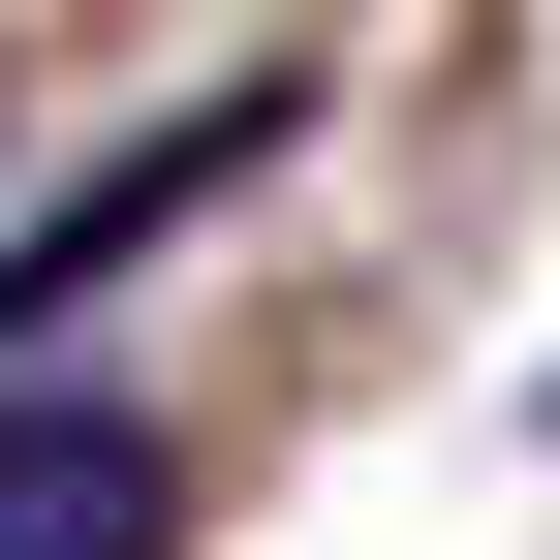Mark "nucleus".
<instances>
[{
    "label": "nucleus",
    "mask_w": 560,
    "mask_h": 560,
    "mask_svg": "<svg viewBox=\"0 0 560 560\" xmlns=\"http://www.w3.org/2000/svg\"><path fill=\"white\" fill-rule=\"evenodd\" d=\"M0 560H187V436L94 405V374H32L0 405Z\"/></svg>",
    "instance_id": "f257e3e1"
},
{
    "label": "nucleus",
    "mask_w": 560,
    "mask_h": 560,
    "mask_svg": "<svg viewBox=\"0 0 560 560\" xmlns=\"http://www.w3.org/2000/svg\"><path fill=\"white\" fill-rule=\"evenodd\" d=\"M249 125H280V94H219V125H125V156H94V187H32V219H0V342H32V312H94V280H125V249H187V187H219V156H249Z\"/></svg>",
    "instance_id": "f03ea898"
}]
</instances>
